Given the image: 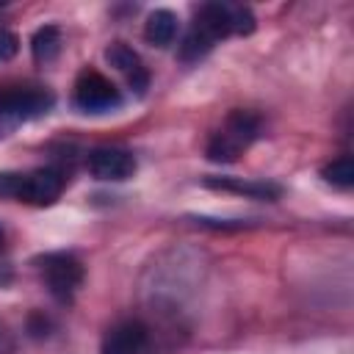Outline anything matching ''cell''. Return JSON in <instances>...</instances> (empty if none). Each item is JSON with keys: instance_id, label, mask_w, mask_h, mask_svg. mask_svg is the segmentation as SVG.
<instances>
[{"instance_id": "obj_9", "label": "cell", "mask_w": 354, "mask_h": 354, "mask_svg": "<svg viewBox=\"0 0 354 354\" xmlns=\"http://www.w3.org/2000/svg\"><path fill=\"white\" fill-rule=\"evenodd\" d=\"M207 188L213 191H227V194H241L246 199H277L282 194V188L277 183L268 180H243V177H205L202 180Z\"/></svg>"}, {"instance_id": "obj_11", "label": "cell", "mask_w": 354, "mask_h": 354, "mask_svg": "<svg viewBox=\"0 0 354 354\" xmlns=\"http://www.w3.org/2000/svg\"><path fill=\"white\" fill-rule=\"evenodd\" d=\"M177 14L169 11V8H155L149 17H147V28H144V36L149 44H158V47H166L174 41L177 36Z\"/></svg>"}, {"instance_id": "obj_5", "label": "cell", "mask_w": 354, "mask_h": 354, "mask_svg": "<svg viewBox=\"0 0 354 354\" xmlns=\"http://www.w3.org/2000/svg\"><path fill=\"white\" fill-rule=\"evenodd\" d=\"M36 263L50 296L64 304L72 301V296L83 282V263L72 252H50V254H41Z\"/></svg>"}, {"instance_id": "obj_16", "label": "cell", "mask_w": 354, "mask_h": 354, "mask_svg": "<svg viewBox=\"0 0 354 354\" xmlns=\"http://www.w3.org/2000/svg\"><path fill=\"white\" fill-rule=\"evenodd\" d=\"M3 246H6V232H3V227H0V252H3Z\"/></svg>"}, {"instance_id": "obj_6", "label": "cell", "mask_w": 354, "mask_h": 354, "mask_svg": "<svg viewBox=\"0 0 354 354\" xmlns=\"http://www.w3.org/2000/svg\"><path fill=\"white\" fill-rule=\"evenodd\" d=\"M72 102L86 113H105V111H113L122 105V94L102 72L83 69L75 80Z\"/></svg>"}, {"instance_id": "obj_1", "label": "cell", "mask_w": 354, "mask_h": 354, "mask_svg": "<svg viewBox=\"0 0 354 354\" xmlns=\"http://www.w3.org/2000/svg\"><path fill=\"white\" fill-rule=\"evenodd\" d=\"M254 30V14L243 6H230V3H205L196 17L191 30L185 33L183 44H180V58L183 61H199L202 55H207L213 50L216 41L238 33H252Z\"/></svg>"}, {"instance_id": "obj_4", "label": "cell", "mask_w": 354, "mask_h": 354, "mask_svg": "<svg viewBox=\"0 0 354 354\" xmlns=\"http://www.w3.org/2000/svg\"><path fill=\"white\" fill-rule=\"evenodd\" d=\"M53 108V94L44 88H11L0 94V138L25 122L44 116Z\"/></svg>"}, {"instance_id": "obj_8", "label": "cell", "mask_w": 354, "mask_h": 354, "mask_svg": "<svg viewBox=\"0 0 354 354\" xmlns=\"http://www.w3.org/2000/svg\"><path fill=\"white\" fill-rule=\"evenodd\" d=\"M149 329L141 321H122L108 329L102 340V354H147Z\"/></svg>"}, {"instance_id": "obj_3", "label": "cell", "mask_w": 354, "mask_h": 354, "mask_svg": "<svg viewBox=\"0 0 354 354\" xmlns=\"http://www.w3.org/2000/svg\"><path fill=\"white\" fill-rule=\"evenodd\" d=\"M260 136V116L252 111H232L224 124L207 141V158L213 163H232L243 149H249Z\"/></svg>"}, {"instance_id": "obj_2", "label": "cell", "mask_w": 354, "mask_h": 354, "mask_svg": "<svg viewBox=\"0 0 354 354\" xmlns=\"http://www.w3.org/2000/svg\"><path fill=\"white\" fill-rule=\"evenodd\" d=\"M64 191V174L58 169L33 171H0V199H17L25 205H53Z\"/></svg>"}, {"instance_id": "obj_13", "label": "cell", "mask_w": 354, "mask_h": 354, "mask_svg": "<svg viewBox=\"0 0 354 354\" xmlns=\"http://www.w3.org/2000/svg\"><path fill=\"white\" fill-rule=\"evenodd\" d=\"M324 180L332 183V185H337V188H351L354 185V163H351V158L343 155V158L332 160L324 169Z\"/></svg>"}, {"instance_id": "obj_15", "label": "cell", "mask_w": 354, "mask_h": 354, "mask_svg": "<svg viewBox=\"0 0 354 354\" xmlns=\"http://www.w3.org/2000/svg\"><path fill=\"white\" fill-rule=\"evenodd\" d=\"M11 279H14V271H11L8 260H3V257H0V288H3V285H8Z\"/></svg>"}, {"instance_id": "obj_12", "label": "cell", "mask_w": 354, "mask_h": 354, "mask_svg": "<svg viewBox=\"0 0 354 354\" xmlns=\"http://www.w3.org/2000/svg\"><path fill=\"white\" fill-rule=\"evenodd\" d=\"M30 53L39 64H50L61 53V30L55 25H44L30 39Z\"/></svg>"}, {"instance_id": "obj_10", "label": "cell", "mask_w": 354, "mask_h": 354, "mask_svg": "<svg viewBox=\"0 0 354 354\" xmlns=\"http://www.w3.org/2000/svg\"><path fill=\"white\" fill-rule=\"evenodd\" d=\"M105 58H108L111 66H116L127 77L130 88H136L138 94H144V88L149 83V75H147V69H144V64H141V58H138V53L133 47H127L124 41H113L105 50Z\"/></svg>"}, {"instance_id": "obj_14", "label": "cell", "mask_w": 354, "mask_h": 354, "mask_svg": "<svg viewBox=\"0 0 354 354\" xmlns=\"http://www.w3.org/2000/svg\"><path fill=\"white\" fill-rule=\"evenodd\" d=\"M17 50H19V39H17L11 30L0 28V61L14 58V55H17Z\"/></svg>"}, {"instance_id": "obj_7", "label": "cell", "mask_w": 354, "mask_h": 354, "mask_svg": "<svg viewBox=\"0 0 354 354\" xmlns=\"http://www.w3.org/2000/svg\"><path fill=\"white\" fill-rule=\"evenodd\" d=\"M86 163L91 177L102 183H122L136 174V158L122 147H97L88 152Z\"/></svg>"}]
</instances>
